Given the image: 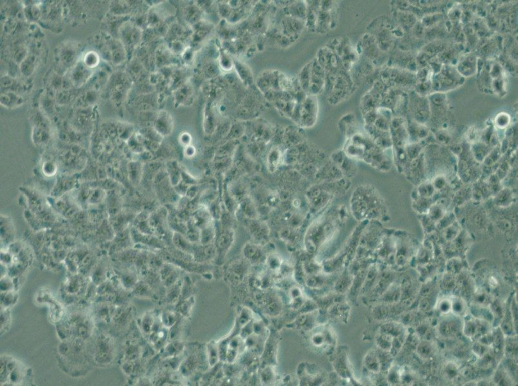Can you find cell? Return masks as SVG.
Here are the masks:
<instances>
[{
	"label": "cell",
	"mask_w": 518,
	"mask_h": 386,
	"mask_svg": "<svg viewBox=\"0 0 518 386\" xmlns=\"http://www.w3.org/2000/svg\"><path fill=\"white\" fill-rule=\"evenodd\" d=\"M350 206L353 217L360 222L380 219L385 211L379 193L369 185H358L353 190Z\"/></svg>",
	"instance_id": "obj_1"
},
{
	"label": "cell",
	"mask_w": 518,
	"mask_h": 386,
	"mask_svg": "<svg viewBox=\"0 0 518 386\" xmlns=\"http://www.w3.org/2000/svg\"><path fill=\"white\" fill-rule=\"evenodd\" d=\"M347 217L348 212L342 206L341 208H328L317 216L306 229L305 242L308 245H317L332 238L341 228Z\"/></svg>",
	"instance_id": "obj_2"
},
{
	"label": "cell",
	"mask_w": 518,
	"mask_h": 386,
	"mask_svg": "<svg viewBox=\"0 0 518 386\" xmlns=\"http://www.w3.org/2000/svg\"><path fill=\"white\" fill-rule=\"evenodd\" d=\"M234 229L222 228L220 231H218L216 228V236L214 244L217 251L215 260L218 264L223 262V260L234 244Z\"/></svg>",
	"instance_id": "obj_3"
},
{
	"label": "cell",
	"mask_w": 518,
	"mask_h": 386,
	"mask_svg": "<svg viewBox=\"0 0 518 386\" xmlns=\"http://www.w3.org/2000/svg\"><path fill=\"white\" fill-rule=\"evenodd\" d=\"M330 160L341 171L344 178L350 179L357 175L358 172L357 161L349 157L342 149L337 150L331 154Z\"/></svg>",
	"instance_id": "obj_4"
},
{
	"label": "cell",
	"mask_w": 518,
	"mask_h": 386,
	"mask_svg": "<svg viewBox=\"0 0 518 386\" xmlns=\"http://www.w3.org/2000/svg\"><path fill=\"white\" fill-rule=\"evenodd\" d=\"M343 174L330 158L318 168L314 178L317 183L332 182L344 178Z\"/></svg>",
	"instance_id": "obj_5"
},
{
	"label": "cell",
	"mask_w": 518,
	"mask_h": 386,
	"mask_svg": "<svg viewBox=\"0 0 518 386\" xmlns=\"http://www.w3.org/2000/svg\"><path fill=\"white\" fill-rule=\"evenodd\" d=\"M245 224L249 233L257 242L261 244L262 242L265 243L268 241L269 236H270V228L265 221L260 219H246Z\"/></svg>",
	"instance_id": "obj_6"
},
{
	"label": "cell",
	"mask_w": 518,
	"mask_h": 386,
	"mask_svg": "<svg viewBox=\"0 0 518 386\" xmlns=\"http://www.w3.org/2000/svg\"><path fill=\"white\" fill-rule=\"evenodd\" d=\"M285 149L284 147L277 144H273L269 149L267 153L266 164L271 174L275 173L282 165H284Z\"/></svg>",
	"instance_id": "obj_7"
},
{
	"label": "cell",
	"mask_w": 518,
	"mask_h": 386,
	"mask_svg": "<svg viewBox=\"0 0 518 386\" xmlns=\"http://www.w3.org/2000/svg\"><path fill=\"white\" fill-rule=\"evenodd\" d=\"M192 256L194 260L198 263L209 262L216 260L217 251L214 244L201 245L197 244L194 249Z\"/></svg>",
	"instance_id": "obj_8"
},
{
	"label": "cell",
	"mask_w": 518,
	"mask_h": 386,
	"mask_svg": "<svg viewBox=\"0 0 518 386\" xmlns=\"http://www.w3.org/2000/svg\"><path fill=\"white\" fill-rule=\"evenodd\" d=\"M154 128L162 137H167L172 133L173 121L172 117L167 112H161L156 118Z\"/></svg>",
	"instance_id": "obj_9"
},
{
	"label": "cell",
	"mask_w": 518,
	"mask_h": 386,
	"mask_svg": "<svg viewBox=\"0 0 518 386\" xmlns=\"http://www.w3.org/2000/svg\"><path fill=\"white\" fill-rule=\"evenodd\" d=\"M238 209L246 219H259V210L255 205L254 201L249 195L239 202Z\"/></svg>",
	"instance_id": "obj_10"
},
{
	"label": "cell",
	"mask_w": 518,
	"mask_h": 386,
	"mask_svg": "<svg viewBox=\"0 0 518 386\" xmlns=\"http://www.w3.org/2000/svg\"><path fill=\"white\" fill-rule=\"evenodd\" d=\"M172 242L178 250H180L184 253H188L192 255L195 245L197 244H193L183 234L173 232L172 235Z\"/></svg>",
	"instance_id": "obj_11"
},
{
	"label": "cell",
	"mask_w": 518,
	"mask_h": 386,
	"mask_svg": "<svg viewBox=\"0 0 518 386\" xmlns=\"http://www.w3.org/2000/svg\"><path fill=\"white\" fill-rule=\"evenodd\" d=\"M191 220H192L194 224L200 229L215 221L206 206H202L196 210Z\"/></svg>",
	"instance_id": "obj_12"
},
{
	"label": "cell",
	"mask_w": 518,
	"mask_h": 386,
	"mask_svg": "<svg viewBox=\"0 0 518 386\" xmlns=\"http://www.w3.org/2000/svg\"><path fill=\"white\" fill-rule=\"evenodd\" d=\"M128 174L132 184L138 185L142 180L144 174V165L139 160H132L128 165Z\"/></svg>",
	"instance_id": "obj_13"
},
{
	"label": "cell",
	"mask_w": 518,
	"mask_h": 386,
	"mask_svg": "<svg viewBox=\"0 0 518 386\" xmlns=\"http://www.w3.org/2000/svg\"><path fill=\"white\" fill-rule=\"evenodd\" d=\"M75 185H76V180L72 177L68 176L60 177L54 187V190L52 191L54 193H52V195L54 197L59 198L73 189Z\"/></svg>",
	"instance_id": "obj_14"
},
{
	"label": "cell",
	"mask_w": 518,
	"mask_h": 386,
	"mask_svg": "<svg viewBox=\"0 0 518 386\" xmlns=\"http://www.w3.org/2000/svg\"><path fill=\"white\" fill-rule=\"evenodd\" d=\"M160 275L162 281L167 287H170L177 283L179 273L173 265L166 264L161 267Z\"/></svg>",
	"instance_id": "obj_15"
},
{
	"label": "cell",
	"mask_w": 518,
	"mask_h": 386,
	"mask_svg": "<svg viewBox=\"0 0 518 386\" xmlns=\"http://www.w3.org/2000/svg\"><path fill=\"white\" fill-rule=\"evenodd\" d=\"M166 171L173 187H175L182 181V167L176 161L168 162L166 164Z\"/></svg>",
	"instance_id": "obj_16"
},
{
	"label": "cell",
	"mask_w": 518,
	"mask_h": 386,
	"mask_svg": "<svg viewBox=\"0 0 518 386\" xmlns=\"http://www.w3.org/2000/svg\"><path fill=\"white\" fill-rule=\"evenodd\" d=\"M206 349L207 362L209 367L212 368V367L216 366L220 361L218 342L215 341L208 342Z\"/></svg>",
	"instance_id": "obj_17"
},
{
	"label": "cell",
	"mask_w": 518,
	"mask_h": 386,
	"mask_svg": "<svg viewBox=\"0 0 518 386\" xmlns=\"http://www.w3.org/2000/svg\"><path fill=\"white\" fill-rule=\"evenodd\" d=\"M216 236L215 221L200 229V244L209 245L214 244Z\"/></svg>",
	"instance_id": "obj_18"
},
{
	"label": "cell",
	"mask_w": 518,
	"mask_h": 386,
	"mask_svg": "<svg viewBox=\"0 0 518 386\" xmlns=\"http://www.w3.org/2000/svg\"><path fill=\"white\" fill-rule=\"evenodd\" d=\"M258 245L259 244L248 242L243 247V255L250 262H256L262 256L261 249Z\"/></svg>",
	"instance_id": "obj_19"
},
{
	"label": "cell",
	"mask_w": 518,
	"mask_h": 386,
	"mask_svg": "<svg viewBox=\"0 0 518 386\" xmlns=\"http://www.w3.org/2000/svg\"><path fill=\"white\" fill-rule=\"evenodd\" d=\"M183 349V345L179 342L175 341L170 342L163 347V355L165 358H173L178 354L181 353Z\"/></svg>",
	"instance_id": "obj_20"
},
{
	"label": "cell",
	"mask_w": 518,
	"mask_h": 386,
	"mask_svg": "<svg viewBox=\"0 0 518 386\" xmlns=\"http://www.w3.org/2000/svg\"><path fill=\"white\" fill-rule=\"evenodd\" d=\"M246 128L245 126H242L241 124L234 125L230 128V130L228 131L227 135H226V139H227L226 142L239 139V138L243 137Z\"/></svg>",
	"instance_id": "obj_21"
},
{
	"label": "cell",
	"mask_w": 518,
	"mask_h": 386,
	"mask_svg": "<svg viewBox=\"0 0 518 386\" xmlns=\"http://www.w3.org/2000/svg\"><path fill=\"white\" fill-rule=\"evenodd\" d=\"M160 321L162 326H164V328L168 329L172 328L177 323V314L173 312H168H168L162 313Z\"/></svg>",
	"instance_id": "obj_22"
},
{
	"label": "cell",
	"mask_w": 518,
	"mask_h": 386,
	"mask_svg": "<svg viewBox=\"0 0 518 386\" xmlns=\"http://www.w3.org/2000/svg\"><path fill=\"white\" fill-rule=\"evenodd\" d=\"M14 227L11 220L8 217H5V216H1V236L2 238L4 237V236H11L13 235L14 233Z\"/></svg>",
	"instance_id": "obj_23"
},
{
	"label": "cell",
	"mask_w": 518,
	"mask_h": 386,
	"mask_svg": "<svg viewBox=\"0 0 518 386\" xmlns=\"http://www.w3.org/2000/svg\"><path fill=\"white\" fill-rule=\"evenodd\" d=\"M42 173L48 178H52L57 173L58 170V165L51 160H47L43 163L42 166Z\"/></svg>",
	"instance_id": "obj_24"
},
{
	"label": "cell",
	"mask_w": 518,
	"mask_h": 386,
	"mask_svg": "<svg viewBox=\"0 0 518 386\" xmlns=\"http://www.w3.org/2000/svg\"><path fill=\"white\" fill-rule=\"evenodd\" d=\"M106 198V192L101 189H95L89 195L88 201L91 204L101 203Z\"/></svg>",
	"instance_id": "obj_25"
},
{
	"label": "cell",
	"mask_w": 518,
	"mask_h": 386,
	"mask_svg": "<svg viewBox=\"0 0 518 386\" xmlns=\"http://www.w3.org/2000/svg\"><path fill=\"white\" fill-rule=\"evenodd\" d=\"M249 317H250V313L248 314V311L243 309L237 318L236 327H235L236 330L239 331H239H240L246 324H247L249 321H250Z\"/></svg>",
	"instance_id": "obj_26"
},
{
	"label": "cell",
	"mask_w": 518,
	"mask_h": 386,
	"mask_svg": "<svg viewBox=\"0 0 518 386\" xmlns=\"http://www.w3.org/2000/svg\"><path fill=\"white\" fill-rule=\"evenodd\" d=\"M193 297L191 296L189 298L186 299L181 303V306L179 307V312H181L182 315L185 317H188L190 315L191 309L193 308L194 305Z\"/></svg>",
	"instance_id": "obj_27"
},
{
	"label": "cell",
	"mask_w": 518,
	"mask_h": 386,
	"mask_svg": "<svg viewBox=\"0 0 518 386\" xmlns=\"http://www.w3.org/2000/svg\"><path fill=\"white\" fill-rule=\"evenodd\" d=\"M155 325V319L152 315H146L143 321V328L147 333L152 332Z\"/></svg>",
	"instance_id": "obj_28"
},
{
	"label": "cell",
	"mask_w": 518,
	"mask_h": 386,
	"mask_svg": "<svg viewBox=\"0 0 518 386\" xmlns=\"http://www.w3.org/2000/svg\"><path fill=\"white\" fill-rule=\"evenodd\" d=\"M191 142H192V137L190 133L188 132H184L181 134L179 136V142L182 146L184 147L190 146L191 145Z\"/></svg>",
	"instance_id": "obj_29"
},
{
	"label": "cell",
	"mask_w": 518,
	"mask_h": 386,
	"mask_svg": "<svg viewBox=\"0 0 518 386\" xmlns=\"http://www.w3.org/2000/svg\"><path fill=\"white\" fill-rule=\"evenodd\" d=\"M184 156L186 158H192L194 156H195L197 154V149H196L195 146H193L192 144L190 146H188L184 147Z\"/></svg>",
	"instance_id": "obj_30"
}]
</instances>
